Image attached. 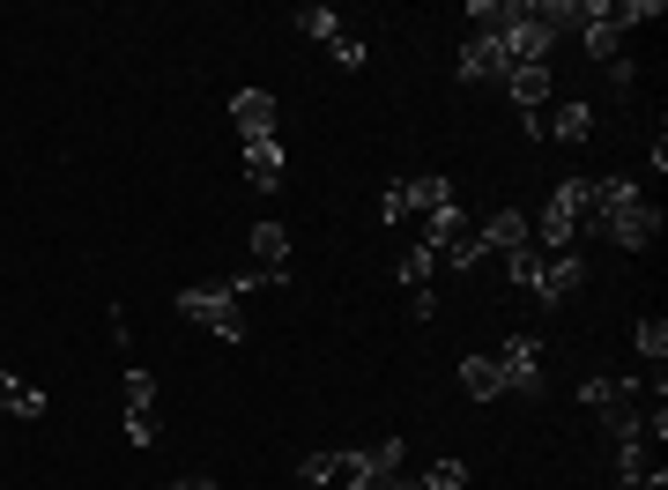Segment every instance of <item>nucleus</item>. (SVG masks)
I'll return each mask as SVG.
<instances>
[{"instance_id": "obj_31", "label": "nucleus", "mask_w": 668, "mask_h": 490, "mask_svg": "<svg viewBox=\"0 0 668 490\" xmlns=\"http://www.w3.org/2000/svg\"><path fill=\"white\" fill-rule=\"evenodd\" d=\"M461 483H469V468L461 461H431L423 468V490H461Z\"/></svg>"}, {"instance_id": "obj_39", "label": "nucleus", "mask_w": 668, "mask_h": 490, "mask_svg": "<svg viewBox=\"0 0 668 490\" xmlns=\"http://www.w3.org/2000/svg\"><path fill=\"white\" fill-rule=\"evenodd\" d=\"M164 490H172V483H164Z\"/></svg>"}, {"instance_id": "obj_4", "label": "nucleus", "mask_w": 668, "mask_h": 490, "mask_svg": "<svg viewBox=\"0 0 668 490\" xmlns=\"http://www.w3.org/2000/svg\"><path fill=\"white\" fill-rule=\"evenodd\" d=\"M497 379H505V394H543V349H535V335H505L497 343Z\"/></svg>"}, {"instance_id": "obj_17", "label": "nucleus", "mask_w": 668, "mask_h": 490, "mask_svg": "<svg viewBox=\"0 0 668 490\" xmlns=\"http://www.w3.org/2000/svg\"><path fill=\"white\" fill-rule=\"evenodd\" d=\"M253 253H260V268H290V231L282 223H253Z\"/></svg>"}, {"instance_id": "obj_34", "label": "nucleus", "mask_w": 668, "mask_h": 490, "mask_svg": "<svg viewBox=\"0 0 668 490\" xmlns=\"http://www.w3.org/2000/svg\"><path fill=\"white\" fill-rule=\"evenodd\" d=\"M617 490H668V476L654 468V476H639V483H617Z\"/></svg>"}, {"instance_id": "obj_10", "label": "nucleus", "mask_w": 668, "mask_h": 490, "mask_svg": "<svg viewBox=\"0 0 668 490\" xmlns=\"http://www.w3.org/2000/svg\"><path fill=\"white\" fill-rule=\"evenodd\" d=\"M527 238H535V231H527V216H520V208H497V216L475 231V245H483V253H520Z\"/></svg>"}, {"instance_id": "obj_5", "label": "nucleus", "mask_w": 668, "mask_h": 490, "mask_svg": "<svg viewBox=\"0 0 668 490\" xmlns=\"http://www.w3.org/2000/svg\"><path fill=\"white\" fill-rule=\"evenodd\" d=\"M579 283H587V261H579V253H549L543 275H535V305H565Z\"/></svg>"}, {"instance_id": "obj_25", "label": "nucleus", "mask_w": 668, "mask_h": 490, "mask_svg": "<svg viewBox=\"0 0 668 490\" xmlns=\"http://www.w3.org/2000/svg\"><path fill=\"white\" fill-rule=\"evenodd\" d=\"M654 16H668L661 0H609V23H617V38H624V30H639V23H654Z\"/></svg>"}, {"instance_id": "obj_15", "label": "nucleus", "mask_w": 668, "mask_h": 490, "mask_svg": "<svg viewBox=\"0 0 668 490\" xmlns=\"http://www.w3.org/2000/svg\"><path fill=\"white\" fill-rule=\"evenodd\" d=\"M579 401H587V409H617V401H639V379H602V371H594V379H579Z\"/></svg>"}, {"instance_id": "obj_26", "label": "nucleus", "mask_w": 668, "mask_h": 490, "mask_svg": "<svg viewBox=\"0 0 668 490\" xmlns=\"http://www.w3.org/2000/svg\"><path fill=\"white\" fill-rule=\"evenodd\" d=\"M475 261H483V245H475V231H461V238L439 253V268H453V275H475Z\"/></svg>"}, {"instance_id": "obj_3", "label": "nucleus", "mask_w": 668, "mask_h": 490, "mask_svg": "<svg viewBox=\"0 0 668 490\" xmlns=\"http://www.w3.org/2000/svg\"><path fill=\"white\" fill-rule=\"evenodd\" d=\"M594 238H609V245H624V253H646V245L661 238V208H654V201H624L617 216L602 223V231H594Z\"/></svg>"}, {"instance_id": "obj_2", "label": "nucleus", "mask_w": 668, "mask_h": 490, "mask_svg": "<svg viewBox=\"0 0 668 490\" xmlns=\"http://www.w3.org/2000/svg\"><path fill=\"white\" fill-rule=\"evenodd\" d=\"M579 216H587V178H565L543 208V253H572L579 245Z\"/></svg>"}, {"instance_id": "obj_21", "label": "nucleus", "mask_w": 668, "mask_h": 490, "mask_svg": "<svg viewBox=\"0 0 668 490\" xmlns=\"http://www.w3.org/2000/svg\"><path fill=\"white\" fill-rule=\"evenodd\" d=\"M120 394H126V417H156V379L148 371H120Z\"/></svg>"}, {"instance_id": "obj_36", "label": "nucleus", "mask_w": 668, "mask_h": 490, "mask_svg": "<svg viewBox=\"0 0 668 490\" xmlns=\"http://www.w3.org/2000/svg\"><path fill=\"white\" fill-rule=\"evenodd\" d=\"M172 490H216V476H186V483H172Z\"/></svg>"}, {"instance_id": "obj_27", "label": "nucleus", "mask_w": 668, "mask_h": 490, "mask_svg": "<svg viewBox=\"0 0 668 490\" xmlns=\"http://www.w3.org/2000/svg\"><path fill=\"white\" fill-rule=\"evenodd\" d=\"M639 476H654L646 468V439H624L617 446V483H639Z\"/></svg>"}, {"instance_id": "obj_23", "label": "nucleus", "mask_w": 668, "mask_h": 490, "mask_svg": "<svg viewBox=\"0 0 668 490\" xmlns=\"http://www.w3.org/2000/svg\"><path fill=\"white\" fill-rule=\"evenodd\" d=\"M409 201H417V216H431V208H445V201H453V178H439V172L409 178Z\"/></svg>"}, {"instance_id": "obj_30", "label": "nucleus", "mask_w": 668, "mask_h": 490, "mask_svg": "<svg viewBox=\"0 0 668 490\" xmlns=\"http://www.w3.org/2000/svg\"><path fill=\"white\" fill-rule=\"evenodd\" d=\"M379 216H387V223H409V216H417V201H409V178H394V186H387Z\"/></svg>"}, {"instance_id": "obj_18", "label": "nucleus", "mask_w": 668, "mask_h": 490, "mask_svg": "<svg viewBox=\"0 0 668 490\" xmlns=\"http://www.w3.org/2000/svg\"><path fill=\"white\" fill-rule=\"evenodd\" d=\"M461 387H469L475 401H497V394H505V379H497V357H469V365H461Z\"/></svg>"}, {"instance_id": "obj_33", "label": "nucleus", "mask_w": 668, "mask_h": 490, "mask_svg": "<svg viewBox=\"0 0 668 490\" xmlns=\"http://www.w3.org/2000/svg\"><path fill=\"white\" fill-rule=\"evenodd\" d=\"M327 52H335L342 68H364V38H349V30H342V38H335V45H327Z\"/></svg>"}, {"instance_id": "obj_6", "label": "nucleus", "mask_w": 668, "mask_h": 490, "mask_svg": "<svg viewBox=\"0 0 668 490\" xmlns=\"http://www.w3.org/2000/svg\"><path fill=\"white\" fill-rule=\"evenodd\" d=\"M505 74H513L505 38H469V45H461V82H505Z\"/></svg>"}, {"instance_id": "obj_8", "label": "nucleus", "mask_w": 668, "mask_h": 490, "mask_svg": "<svg viewBox=\"0 0 668 490\" xmlns=\"http://www.w3.org/2000/svg\"><path fill=\"white\" fill-rule=\"evenodd\" d=\"M579 45H587V60H617L624 52V38H617V23H609V0H587V23H579Z\"/></svg>"}, {"instance_id": "obj_38", "label": "nucleus", "mask_w": 668, "mask_h": 490, "mask_svg": "<svg viewBox=\"0 0 668 490\" xmlns=\"http://www.w3.org/2000/svg\"><path fill=\"white\" fill-rule=\"evenodd\" d=\"M0 417H8V409H0Z\"/></svg>"}, {"instance_id": "obj_13", "label": "nucleus", "mask_w": 668, "mask_h": 490, "mask_svg": "<svg viewBox=\"0 0 668 490\" xmlns=\"http://www.w3.org/2000/svg\"><path fill=\"white\" fill-rule=\"evenodd\" d=\"M543 134H549V142H587V134H594V104H587V98L557 104V112L543 120Z\"/></svg>"}, {"instance_id": "obj_14", "label": "nucleus", "mask_w": 668, "mask_h": 490, "mask_svg": "<svg viewBox=\"0 0 668 490\" xmlns=\"http://www.w3.org/2000/svg\"><path fill=\"white\" fill-rule=\"evenodd\" d=\"M461 231H469V216H461V208H453V201H445V208H431V216H423L417 245H431V253H445V245L461 238Z\"/></svg>"}, {"instance_id": "obj_28", "label": "nucleus", "mask_w": 668, "mask_h": 490, "mask_svg": "<svg viewBox=\"0 0 668 490\" xmlns=\"http://www.w3.org/2000/svg\"><path fill=\"white\" fill-rule=\"evenodd\" d=\"M543 261H549V253H535V238H527V245L513 253V261H505V268H513V283H520V290H535V275H543Z\"/></svg>"}, {"instance_id": "obj_22", "label": "nucleus", "mask_w": 668, "mask_h": 490, "mask_svg": "<svg viewBox=\"0 0 668 490\" xmlns=\"http://www.w3.org/2000/svg\"><path fill=\"white\" fill-rule=\"evenodd\" d=\"M602 423H609V439H646V409L639 401H617V409H602Z\"/></svg>"}, {"instance_id": "obj_19", "label": "nucleus", "mask_w": 668, "mask_h": 490, "mask_svg": "<svg viewBox=\"0 0 668 490\" xmlns=\"http://www.w3.org/2000/svg\"><path fill=\"white\" fill-rule=\"evenodd\" d=\"M394 275L409 283V290H431V275H439V253H431V245H409V253L394 261Z\"/></svg>"}, {"instance_id": "obj_11", "label": "nucleus", "mask_w": 668, "mask_h": 490, "mask_svg": "<svg viewBox=\"0 0 668 490\" xmlns=\"http://www.w3.org/2000/svg\"><path fill=\"white\" fill-rule=\"evenodd\" d=\"M549 90H557V74H549V68H513V74H505V98H513L520 112H543Z\"/></svg>"}, {"instance_id": "obj_9", "label": "nucleus", "mask_w": 668, "mask_h": 490, "mask_svg": "<svg viewBox=\"0 0 668 490\" xmlns=\"http://www.w3.org/2000/svg\"><path fill=\"white\" fill-rule=\"evenodd\" d=\"M230 120H238V142L275 134V98H268V90H238V98H230Z\"/></svg>"}, {"instance_id": "obj_12", "label": "nucleus", "mask_w": 668, "mask_h": 490, "mask_svg": "<svg viewBox=\"0 0 668 490\" xmlns=\"http://www.w3.org/2000/svg\"><path fill=\"white\" fill-rule=\"evenodd\" d=\"M0 409H8V417H23V423H38V417L52 409V401H45L38 387H30L23 371H0Z\"/></svg>"}, {"instance_id": "obj_20", "label": "nucleus", "mask_w": 668, "mask_h": 490, "mask_svg": "<svg viewBox=\"0 0 668 490\" xmlns=\"http://www.w3.org/2000/svg\"><path fill=\"white\" fill-rule=\"evenodd\" d=\"M631 343H639V357H646V365L661 371V365H668V319H661V313H646V319H639V335H631Z\"/></svg>"}, {"instance_id": "obj_29", "label": "nucleus", "mask_w": 668, "mask_h": 490, "mask_svg": "<svg viewBox=\"0 0 668 490\" xmlns=\"http://www.w3.org/2000/svg\"><path fill=\"white\" fill-rule=\"evenodd\" d=\"M342 453H305V461H297V476H305V483H335V476H342Z\"/></svg>"}, {"instance_id": "obj_24", "label": "nucleus", "mask_w": 668, "mask_h": 490, "mask_svg": "<svg viewBox=\"0 0 668 490\" xmlns=\"http://www.w3.org/2000/svg\"><path fill=\"white\" fill-rule=\"evenodd\" d=\"M297 30H305V38H320V45H335V38H342V16L312 0V8H297Z\"/></svg>"}, {"instance_id": "obj_16", "label": "nucleus", "mask_w": 668, "mask_h": 490, "mask_svg": "<svg viewBox=\"0 0 668 490\" xmlns=\"http://www.w3.org/2000/svg\"><path fill=\"white\" fill-rule=\"evenodd\" d=\"M469 16H475V30L469 38H505V30H513V0H469Z\"/></svg>"}, {"instance_id": "obj_35", "label": "nucleus", "mask_w": 668, "mask_h": 490, "mask_svg": "<svg viewBox=\"0 0 668 490\" xmlns=\"http://www.w3.org/2000/svg\"><path fill=\"white\" fill-rule=\"evenodd\" d=\"M342 483H349V490H387L394 476H387V483H379V476H342Z\"/></svg>"}, {"instance_id": "obj_37", "label": "nucleus", "mask_w": 668, "mask_h": 490, "mask_svg": "<svg viewBox=\"0 0 668 490\" xmlns=\"http://www.w3.org/2000/svg\"><path fill=\"white\" fill-rule=\"evenodd\" d=\"M387 490H423V483H401V476H394V483H387Z\"/></svg>"}, {"instance_id": "obj_1", "label": "nucleus", "mask_w": 668, "mask_h": 490, "mask_svg": "<svg viewBox=\"0 0 668 490\" xmlns=\"http://www.w3.org/2000/svg\"><path fill=\"white\" fill-rule=\"evenodd\" d=\"M178 313L186 319H208V327H216L223 343H246V319H238V297H230V283H186V290H178Z\"/></svg>"}, {"instance_id": "obj_7", "label": "nucleus", "mask_w": 668, "mask_h": 490, "mask_svg": "<svg viewBox=\"0 0 668 490\" xmlns=\"http://www.w3.org/2000/svg\"><path fill=\"white\" fill-rule=\"evenodd\" d=\"M246 186L253 194H275L282 186V142L275 134H253L246 142Z\"/></svg>"}, {"instance_id": "obj_32", "label": "nucleus", "mask_w": 668, "mask_h": 490, "mask_svg": "<svg viewBox=\"0 0 668 490\" xmlns=\"http://www.w3.org/2000/svg\"><path fill=\"white\" fill-rule=\"evenodd\" d=\"M609 90H617V98H631V90H639V60H631V52H617V60H609Z\"/></svg>"}]
</instances>
